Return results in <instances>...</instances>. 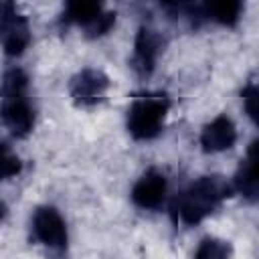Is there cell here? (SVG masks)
<instances>
[{"instance_id": "cell-5", "label": "cell", "mask_w": 259, "mask_h": 259, "mask_svg": "<svg viewBox=\"0 0 259 259\" xmlns=\"http://www.w3.org/2000/svg\"><path fill=\"white\" fill-rule=\"evenodd\" d=\"M107 87H109V79L103 71L83 69L71 79L69 93L77 105H95L97 101L103 99Z\"/></svg>"}, {"instance_id": "cell-15", "label": "cell", "mask_w": 259, "mask_h": 259, "mask_svg": "<svg viewBox=\"0 0 259 259\" xmlns=\"http://www.w3.org/2000/svg\"><path fill=\"white\" fill-rule=\"evenodd\" d=\"M113 22H115V12H101V16L87 28V36L89 38H95V36H101V34H105V32H109V28L113 26Z\"/></svg>"}, {"instance_id": "cell-7", "label": "cell", "mask_w": 259, "mask_h": 259, "mask_svg": "<svg viewBox=\"0 0 259 259\" xmlns=\"http://www.w3.org/2000/svg\"><path fill=\"white\" fill-rule=\"evenodd\" d=\"M166 196V178L158 170H148L132 188V200L140 208H158Z\"/></svg>"}, {"instance_id": "cell-1", "label": "cell", "mask_w": 259, "mask_h": 259, "mask_svg": "<svg viewBox=\"0 0 259 259\" xmlns=\"http://www.w3.org/2000/svg\"><path fill=\"white\" fill-rule=\"evenodd\" d=\"M28 77L22 69L12 67L4 73L0 85V119L12 136L24 138L34 125V111L26 99Z\"/></svg>"}, {"instance_id": "cell-4", "label": "cell", "mask_w": 259, "mask_h": 259, "mask_svg": "<svg viewBox=\"0 0 259 259\" xmlns=\"http://www.w3.org/2000/svg\"><path fill=\"white\" fill-rule=\"evenodd\" d=\"M30 42V26L26 16L16 12L14 4H4L0 12V45L8 57H18Z\"/></svg>"}, {"instance_id": "cell-10", "label": "cell", "mask_w": 259, "mask_h": 259, "mask_svg": "<svg viewBox=\"0 0 259 259\" xmlns=\"http://www.w3.org/2000/svg\"><path fill=\"white\" fill-rule=\"evenodd\" d=\"M259 160H257V140H253L247 148V156L245 160H241V166L235 174V186L237 190L249 200L255 202L259 196Z\"/></svg>"}, {"instance_id": "cell-13", "label": "cell", "mask_w": 259, "mask_h": 259, "mask_svg": "<svg viewBox=\"0 0 259 259\" xmlns=\"http://www.w3.org/2000/svg\"><path fill=\"white\" fill-rule=\"evenodd\" d=\"M231 253H233V247L227 241L217 237H206L200 241L194 253V259H231Z\"/></svg>"}, {"instance_id": "cell-16", "label": "cell", "mask_w": 259, "mask_h": 259, "mask_svg": "<svg viewBox=\"0 0 259 259\" xmlns=\"http://www.w3.org/2000/svg\"><path fill=\"white\" fill-rule=\"evenodd\" d=\"M243 105H245V111L247 115L251 117L253 123H257V95H259V89L255 83H249L245 89H243Z\"/></svg>"}, {"instance_id": "cell-6", "label": "cell", "mask_w": 259, "mask_h": 259, "mask_svg": "<svg viewBox=\"0 0 259 259\" xmlns=\"http://www.w3.org/2000/svg\"><path fill=\"white\" fill-rule=\"evenodd\" d=\"M32 233L34 237L55 249H61L67 245V227L63 217L53 206H38L32 219Z\"/></svg>"}, {"instance_id": "cell-11", "label": "cell", "mask_w": 259, "mask_h": 259, "mask_svg": "<svg viewBox=\"0 0 259 259\" xmlns=\"http://www.w3.org/2000/svg\"><path fill=\"white\" fill-rule=\"evenodd\" d=\"M103 8L99 2H93V0H75V2H69L67 8H65V22H75V24H81L85 26V30L101 16Z\"/></svg>"}, {"instance_id": "cell-3", "label": "cell", "mask_w": 259, "mask_h": 259, "mask_svg": "<svg viewBox=\"0 0 259 259\" xmlns=\"http://www.w3.org/2000/svg\"><path fill=\"white\" fill-rule=\"evenodd\" d=\"M168 107H170V103L164 95L136 99L127 111V132L136 140L156 138L162 132Z\"/></svg>"}, {"instance_id": "cell-8", "label": "cell", "mask_w": 259, "mask_h": 259, "mask_svg": "<svg viewBox=\"0 0 259 259\" xmlns=\"http://www.w3.org/2000/svg\"><path fill=\"white\" fill-rule=\"evenodd\" d=\"M235 140H237V130L233 119L227 115L214 117L210 123L202 127V134H200V146L204 152H210V154L233 148Z\"/></svg>"}, {"instance_id": "cell-14", "label": "cell", "mask_w": 259, "mask_h": 259, "mask_svg": "<svg viewBox=\"0 0 259 259\" xmlns=\"http://www.w3.org/2000/svg\"><path fill=\"white\" fill-rule=\"evenodd\" d=\"M20 170H22L20 158L10 150L8 144L0 142V180H6V178L16 176Z\"/></svg>"}, {"instance_id": "cell-17", "label": "cell", "mask_w": 259, "mask_h": 259, "mask_svg": "<svg viewBox=\"0 0 259 259\" xmlns=\"http://www.w3.org/2000/svg\"><path fill=\"white\" fill-rule=\"evenodd\" d=\"M4 217H6V204H4L2 200H0V221H2Z\"/></svg>"}, {"instance_id": "cell-2", "label": "cell", "mask_w": 259, "mask_h": 259, "mask_svg": "<svg viewBox=\"0 0 259 259\" xmlns=\"http://www.w3.org/2000/svg\"><path fill=\"white\" fill-rule=\"evenodd\" d=\"M229 196L231 186L223 176H202L174 200V212L180 219V223L198 225Z\"/></svg>"}, {"instance_id": "cell-12", "label": "cell", "mask_w": 259, "mask_h": 259, "mask_svg": "<svg viewBox=\"0 0 259 259\" xmlns=\"http://www.w3.org/2000/svg\"><path fill=\"white\" fill-rule=\"evenodd\" d=\"M241 8H243V4L239 0H217V2L204 4L206 16L217 20L219 24H225V26L237 24V20L241 16Z\"/></svg>"}, {"instance_id": "cell-18", "label": "cell", "mask_w": 259, "mask_h": 259, "mask_svg": "<svg viewBox=\"0 0 259 259\" xmlns=\"http://www.w3.org/2000/svg\"><path fill=\"white\" fill-rule=\"evenodd\" d=\"M2 8H4V4H0V12H2Z\"/></svg>"}, {"instance_id": "cell-9", "label": "cell", "mask_w": 259, "mask_h": 259, "mask_svg": "<svg viewBox=\"0 0 259 259\" xmlns=\"http://www.w3.org/2000/svg\"><path fill=\"white\" fill-rule=\"evenodd\" d=\"M160 36L156 30L142 26L136 34V45H134V69L140 75H150L156 67V59L160 55Z\"/></svg>"}]
</instances>
